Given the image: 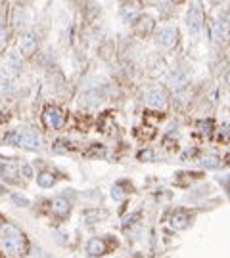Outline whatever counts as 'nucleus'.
I'll return each instance as SVG.
<instances>
[{
	"label": "nucleus",
	"instance_id": "nucleus-18",
	"mask_svg": "<svg viewBox=\"0 0 230 258\" xmlns=\"http://www.w3.org/2000/svg\"><path fill=\"white\" fill-rule=\"evenodd\" d=\"M200 165L201 167H207V169H215V167H219V159L215 155H207V157L201 159Z\"/></svg>",
	"mask_w": 230,
	"mask_h": 258
},
{
	"label": "nucleus",
	"instance_id": "nucleus-13",
	"mask_svg": "<svg viewBox=\"0 0 230 258\" xmlns=\"http://www.w3.org/2000/svg\"><path fill=\"white\" fill-rule=\"evenodd\" d=\"M8 67L14 73H19L23 69V57L19 56L17 52H10L8 54Z\"/></svg>",
	"mask_w": 230,
	"mask_h": 258
},
{
	"label": "nucleus",
	"instance_id": "nucleus-26",
	"mask_svg": "<svg viewBox=\"0 0 230 258\" xmlns=\"http://www.w3.org/2000/svg\"><path fill=\"white\" fill-rule=\"evenodd\" d=\"M227 79H229V85H230V73H229V75H227Z\"/></svg>",
	"mask_w": 230,
	"mask_h": 258
},
{
	"label": "nucleus",
	"instance_id": "nucleus-5",
	"mask_svg": "<svg viewBox=\"0 0 230 258\" xmlns=\"http://www.w3.org/2000/svg\"><path fill=\"white\" fill-rule=\"evenodd\" d=\"M4 249H6V253H10V255H14V257L23 255V253H25V239L14 229V231L4 239Z\"/></svg>",
	"mask_w": 230,
	"mask_h": 258
},
{
	"label": "nucleus",
	"instance_id": "nucleus-16",
	"mask_svg": "<svg viewBox=\"0 0 230 258\" xmlns=\"http://www.w3.org/2000/svg\"><path fill=\"white\" fill-rule=\"evenodd\" d=\"M102 101V96L96 92V90H92V92H86L85 96H83V103L85 105H90V107H94V105H98Z\"/></svg>",
	"mask_w": 230,
	"mask_h": 258
},
{
	"label": "nucleus",
	"instance_id": "nucleus-9",
	"mask_svg": "<svg viewBox=\"0 0 230 258\" xmlns=\"http://www.w3.org/2000/svg\"><path fill=\"white\" fill-rule=\"evenodd\" d=\"M106 251H108L106 241L100 239V237H94V239H90V241L86 243V253H88L90 257H102V255H106Z\"/></svg>",
	"mask_w": 230,
	"mask_h": 258
},
{
	"label": "nucleus",
	"instance_id": "nucleus-15",
	"mask_svg": "<svg viewBox=\"0 0 230 258\" xmlns=\"http://www.w3.org/2000/svg\"><path fill=\"white\" fill-rule=\"evenodd\" d=\"M37 180H39V186H41V187H52V186H54V182H56L54 174H52V172H48V171L41 172Z\"/></svg>",
	"mask_w": 230,
	"mask_h": 258
},
{
	"label": "nucleus",
	"instance_id": "nucleus-21",
	"mask_svg": "<svg viewBox=\"0 0 230 258\" xmlns=\"http://www.w3.org/2000/svg\"><path fill=\"white\" fill-rule=\"evenodd\" d=\"M6 43H8V29L0 25V50L6 46Z\"/></svg>",
	"mask_w": 230,
	"mask_h": 258
},
{
	"label": "nucleus",
	"instance_id": "nucleus-20",
	"mask_svg": "<svg viewBox=\"0 0 230 258\" xmlns=\"http://www.w3.org/2000/svg\"><path fill=\"white\" fill-rule=\"evenodd\" d=\"M25 25V14L21 10H15V29H23Z\"/></svg>",
	"mask_w": 230,
	"mask_h": 258
},
{
	"label": "nucleus",
	"instance_id": "nucleus-8",
	"mask_svg": "<svg viewBox=\"0 0 230 258\" xmlns=\"http://www.w3.org/2000/svg\"><path fill=\"white\" fill-rule=\"evenodd\" d=\"M211 37H213L215 44H223L225 41H227V37H229V23H227V19H223V17L217 19L215 25H213V33H211Z\"/></svg>",
	"mask_w": 230,
	"mask_h": 258
},
{
	"label": "nucleus",
	"instance_id": "nucleus-19",
	"mask_svg": "<svg viewBox=\"0 0 230 258\" xmlns=\"http://www.w3.org/2000/svg\"><path fill=\"white\" fill-rule=\"evenodd\" d=\"M12 201L15 207H29V199L21 193H12Z\"/></svg>",
	"mask_w": 230,
	"mask_h": 258
},
{
	"label": "nucleus",
	"instance_id": "nucleus-4",
	"mask_svg": "<svg viewBox=\"0 0 230 258\" xmlns=\"http://www.w3.org/2000/svg\"><path fill=\"white\" fill-rule=\"evenodd\" d=\"M178 41V31L171 25H167V27H161L156 33V43L161 46V48H172L174 44Z\"/></svg>",
	"mask_w": 230,
	"mask_h": 258
},
{
	"label": "nucleus",
	"instance_id": "nucleus-23",
	"mask_svg": "<svg viewBox=\"0 0 230 258\" xmlns=\"http://www.w3.org/2000/svg\"><path fill=\"white\" fill-rule=\"evenodd\" d=\"M21 174H25V178L31 176V169H29V165H21Z\"/></svg>",
	"mask_w": 230,
	"mask_h": 258
},
{
	"label": "nucleus",
	"instance_id": "nucleus-7",
	"mask_svg": "<svg viewBox=\"0 0 230 258\" xmlns=\"http://www.w3.org/2000/svg\"><path fill=\"white\" fill-rule=\"evenodd\" d=\"M37 48H39V37H37V33L29 31V33H25V35L19 39V50H21L23 56L35 54Z\"/></svg>",
	"mask_w": 230,
	"mask_h": 258
},
{
	"label": "nucleus",
	"instance_id": "nucleus-12",
	"mask_svg": "<svg viewBox=\"0 0 230 258\" xmlns=\"http://www.w3.org/2000/svg\"><path fill=\"white\" fill-rule=\"evenodd\" d=\"M169 85H171V88H182V86H186L188 85V75L186 73H182V71H174L169 77Z\"/></svg>",
	"mask_w": 230,
	"mask_h": 258
},
{
	"label": "nucleus",
	"instance_id": "nucleus-24",
	"mask_svg": "<svg viewBox=\"0 0 230 258\" xmlns=\"http://www.w3.org/2000/svg\"><path fill=\"white\" fill-rule=\"evenodd\" d=\"M201 125H203V127H201V129H203V132H207V134L211 132V123H201Z\"/></svg>",
	"mask_w": 230,
	"mask_h": 258
},
{
	"label": "nucleus",
	"instance_id": "nucleus-25",
	"mask_svg": "<svg viewBox=\"0 0 230 258\" xmlns=\"http://www.w3.org/2000/svg\"><path fill=\"white\" fill-rule=\"evenodd\" d=\"M140 157L142 159H152V151H142V153H140Z\"/></svg>",
	"mask_w": 230,
	"mask_h": 258
},
{
	"label": "nucleus",
	"instance_id": "nucleus-2",
	"mask_svg": "<svg viewBox=\"0 0 230 258\" xmlns=\"http://www.w3.org/2000/svg\"><path fill=\"white\" fill-rule=\"evenodd\" d=\"M144 101H146V105H150L154 109H161V107L167 105V92L161 86H152V88L146 90Z\"/></svg>",
	"mask_w": 230,
	"mask_h": 258
},
{
	"label": "nucleus",
	"instance_id": "nucleus-10",
	"mask_svg": "<svg viewBox=\"0 0 230 258\" xmlns=\"http://www.w3.org/2000/svg\"><path fill=\"white\" fill-rule=\"evenodd\" d=\"M14 92V79L6 73H0V96H8Z\"/></svg>",
	"mask_w": 230,
	"mask_h": 258
},
{
	"label": "nucleus",
	"instance_id": "nucleus-11",
	"mask_svg": "<svg viewBox=\"0 0 230 258\" xmlns=\"http://www.w3.org/2000/svg\"><path fill=\"white\" fill-rule=\"evenodd\" d=\"M0 176L4 180H8V182H14L15 176H17V167L14 163H2L0 165Z\"/></svg>",
	"mask_w": 230,
	"mask_h": 258
},
{
	"label": "nucleus",
	"instance_id": "nucleus-17",
	"mask_svg": "<svg viewBox=\"0 0 230 258\" xmlns=\"http://www.w3.org/2000/svg\"><path fill=\"white\" fill-rule=\"evenodd\" d=\"M171 222L176 229H182V228H186L188 226V216L186 215H174Z\"/></svg>",
	"mask_w": 230,
	"mask_h": 258
},
{
	"label": "nucleus",
	"instance_id": "nucleus-3",
	"mask_svg": "<svg viewBox=\"0 0 230 258\" xmlns=\"http://www.w3.org/2000/svg\"><path fill=\"white\" fill-rule=\"evenodd\" d=\"M43 123L48 127V129H61V127H63V123H65V115H63V111H61L59 107L50 105V107H46V109H44Z\"/></svg>",
	"mask_w": 230,
	"mask_h": 258
},
{
	"label": "nucleus",
	"instance_id": "nucleus-6",
	"mask_svg": "<svg viewBox=\"0 0 230 258\" xmlns=\"http://www.w3.org/2000/svg\"><path fill=\"white\" fill-rule=\"evenodd\" d=\"M201 27H203V12H201L200 4H194L188 12V29L196 37V35H200Z\"/></svg>",
	"mask_w": 230,
	"mask_h": 258
},
{
	"label": "nucleus",
	"instance_id": "nucleus-14",
	"mask_svg": "<svg viewBox=\"0 0 230 258\" xmlns=\"http://www.w3.org/2000/svg\"><path fill=\"white\" fill-rule=\"evenodd\" d=\"M69 209H71V205H69V201H65V199H54L52 201V211L56 213L58 216H63V215H67L69 213Z\"/></svg>",
	"mask_w": 230,
	"mask_h": 258
},
{
	"label": "nucleus",
	"instance_id": "nucleus-1",
	"mask_svg": "<svg viewBox=\"0 0 230 258\" xmlns=\"http://www.w3.org/2000/svg\"><path fill=\"white\" fill-rule=\"evenodd\" d=\"M6 142L15 143L23 149H31V151H37V149H43V138L37 134V132H31V130H25V132H12L6 136Z\"/></svg>",
	"mask_w": 230,
	"mask_h": 258
},
{
	"label": "nucleus",
	"instance_id": "nucleus-22",
	"mask_svg": "<svg viewBox=\"0 0 230 258\" xmlns=\"http://www.w3.org/2000/svg\"><path fill=\"white\" fill-rule=\"evenodd\" d=\"M219 138H221V142H229L230 140V127H225V129L221 130V136H219Z\"/></svg>",
	"mask_w": 230,
	"mask_h": 258
}]
</instances>
